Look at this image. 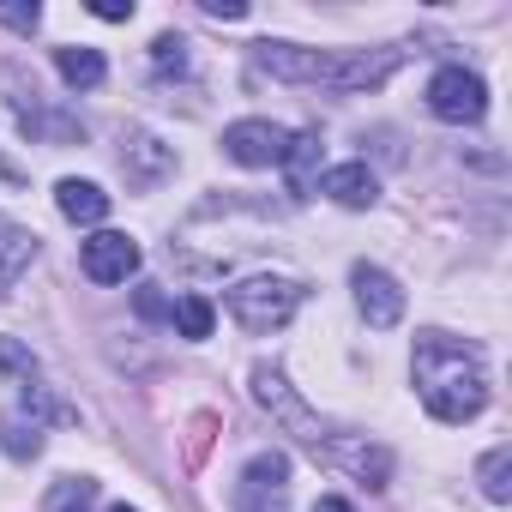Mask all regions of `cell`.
<instances>
[{
	"instance_id": "obj_12",
	"label": "cell",
	"mask_w": 512,
	"mask_h": 512,
	"mask_svg": "<svg viewBox=\"0 0 512 512\" xmlns=\"http://www.w3.org/2000/svg\"><path fill=\"white\" fill-rule=\"evenodd\" d=\"M320 193H332L338 205L362 211V205H374V199H380V181H374V169H368V163H338V169L320 181Z\"/></svg>"
},
{
	"instance_id": "obj_10",
	"label": "cell",
	"mask_w": 512,
	"mask_h": 512,
	"mask_svg": "<svg viewBox=\"0 0 512 512\" xmlns=\"http://www.w3.org/2000/svg\"><path fill=\"white\" fill-rule=\"evenodd\" d=\"M175 169V157H169V145L163 139H151V133H133L127 139V151H121V175H127V187H157L163 175Z\"/></svg>"
},
{
	"instance_id": "obj_25",
	"label": "cell",
	"mask_w": 512,
	"mask_h": 512,
	"mask_svg": "<svg viewBox=\"0 0 512 512\" xmlns=\"http://www.w3.org/2000/svg\"><path fill=\"white\" fill-rule=\"evenodd\" d=\"M91 13H97V19H109V25H121V19H133V0H127V7H121V0H97Z\"/></svg>"
},
{
	"instance_id": "obj_19",
	"label": "cell",
	"mask_w": 512,
	"mask_h": 512,
	"mask_svg": "<svg viewBox=\"0 0 512 512\" xmlns=\"http://www.w3.org/2000/svg\"><path fill=\"white\" fill-rule=\"evenodd\" d=\"M151 61H157V67H163V73H187V43H181V37H169V31H163V37H157V43H151Z\"/></svg>"
},
{
	"instance_id": "obj_6",
	"label": "cell",
	"mask_w": 512,
	"mask_h": 512,
	"mask_svg": "<svg viewBox=\"0 0 512 512\" xmlns=\"http://www.w3.org/2000/svg\"><path fill=\"white\" fill-rule=\"evenodd\" d=\"M235 500H241V512H290V458L284 452L247 458Z\"/></svg>"
},
{
	"instance_id": "obj_22",
	"label": "cell",
	"mask_w": 512,
	"mask_h": 512,
	"mask_svg": "<svg viewBox=\"0 0 512 512\" xmlns=\"http://www.w3.org/2000/svg\"><path fill=\"white\" fill-rule=\"evenodd\" d=\"M133 308H139V320H169V296H163L157 284H145V290L133 296Z\"/></svg>"
},
{
	"instance_id": "obj_9",
	"label": "cell",
	"mask_w": 512,
	"mask_h": 512,
	"mask_svg": "<svg viewBox=\"0 0 512 512\" xmlns=\"http://www.w3.org/2000/svg\"><path fill=\"white\" fill-rule=\"evenodd\" d=\"M223 151L247 169H272V163H284L290 133L278 121H235V127H223Z\"/></svg>"
},
{
	"instance_id": "obj_5",
	"label": "cell",
	"mask_w": 512,
	"mask_h": 512,
	"mask_svg": "<svg viewBox=\"0 0 512 512\" xmlns=\"http://www.w3.org/2000/svg\"><path fill=\"white\" fill-rule=\"evenodd\" d=\"M428 109L440 121H452V127H470V121L488 115V85L476 73H464V67H440L428 79Z\"/></svg>"
},
{
	"instance_id": "obj_21",
	"label": "cell",
	"mask_w": 512,
	"mask_h": 512,
	"mask_svg": "<svg viewBox=\"0 0 512 512\" xmlns=\"http://www.w3.org/2000/svg\"><path fill=\"white\" fill-rule=\"evenodd\" d=\"M85 500H91V482H73V476H67V482L55 488L49 512H85Z\"/></svg>"
},
{
	"instance_id": "obj_24",
	"label": "cell",
	"mask_w": 512,
	"mask_h": 512,
	"mask_svg": "<svg viewBox=\"0 0 512 512\" xmlns=\"http://www.w3.org/2000/svg\"><path fill=\"white\" fill-rule=\"evenodd\" d=\"M199 13H205V19H247L241 0H199Z\"/></svg>"
},
{
	"instance_id": "obj_26",
	"label": "cell",
	"mask_w": 512,
	"mask_h": 512,
	"mask_svg": "<svg viewBox=\"0 0 512 512\" xmlns=\"http://www.w3.org/2000/svg\"><path fill=\"white\" fill-rule=\"evenodd\" d=\"M314 512H356V506H350V500H338V494H332V500H320V506H314Z\"/></svg>"
},
{
	"instance_id": "obj_14",
	"label": "cell",
	"mask_w": 512,
	"mask_h": 512,
	"mask_svg": "<svg viewBox=\"0 0 512 512\" xmlns=\"http://www.w3.org/2000/svg\"><path fill=\"white\" fill-rule=\"evenodd\" d=\"M284 169H290V193L308 199L314 193V169H320V133H290V151H284Z\"/></svg>"
},
{
	"instance_id": "obj_2",
	"label": "cell",
	"mask_w": 512,
	"mask_h": 512,
	"mask_svg": "<svg viewBox=\"0 0 512 512\" xmlns=\"http://www.w3.org/2000/svg\"><path fill=\"white\" fill-rule=\"evenodd\" d=\"M416 392H422V404H428L434 422H470V416H482L488 374H482L476 344H458L446 332H428L416 344Z\"/></svg>"
},
{
	"instance_id": "obj_11",
	"label": "cell",
	"mask_w": 512,
	"mask_h": 512,
	"mask_svg": "<svg viewBox=\"0 0 512 512\" xmlns=\"http://www.w3.org/2000/svg\"><path fill=\"white\" fill-rule=\"evenodd\" d=\"M31 260H37V235L25 223H13V217H0V296L25 278Z\"/></svg>"
},
{
	"instance_id": "obj_27",
	"label": "cell",
	"mask_w": 512,
	"mask_h": 512,
	"mask_svg": "<svg viewBox=\"0 0 512 512\" xmlns=\"http://www.w3.org/2000/svg\"><path fill=\"white\" fill-rule=\"evenodd\" d=\"M109 512H133V506H109Z\"/></svg>"
},
{
	"instance_id": "obj_7",
	"label": "cell",
	"mask_w": 512,
	"mask_h": 512,
	"mask_svg": "<svg viewBox=\"0 0 512 512\" xmlns=\"http://www.w3.org/2000/svg\"><path fill=\"white\" fill-rule=\"evenodd\" d=\"M79 272L91 284H127L139 272V241L121 235V229H97L85 247H79Z\"/></svg>"
},
{
	"instance_id": "obj_13",
	"label": "cell",
	"mask_w": 512,
	"mask_h": 512,
	"mask_svg": "<svg viewBox=\"0 0 512 512\" xmlns=\"http://www.w3.org/2000/svg\"><path fill=\"white\" fill-rule=\"evenodd\" d=\"M55 205H61V217H73V223H103V217H109V193H103L97 181H61V187H55Z\"/></svg>"
},
{
	"instance_id": "obj_3",
	"label": "cell",
	"mask_w": 512,
	"mask_h": 512,
	"mask_svg": "<svg viewBox=\"0 0 512 512\" xmlns=\"http://www.w3.org/2000/svg\"><path fill=\"white\" fill-rule=\"evenodd\" d=\"M296 308H302V284H290V278H247V284L229 290V314H235L241 332H253V338L284 332V326L296 320Z\"/></svg>"
},
{
	"instance_id": "obj_8",
	"label": "cell",
	"mask_w": 512,
	"mask_h": 512,
	"mask_svg": "<svg viewBox=\"0 0 512 512\" xmlns=\"http://www.w3.org/2000/svg\"><path fill=\"white\" fill-rule=\"evenodd\" d=\"M350 284H356V308H362V320L374 326V332H392L398 320H404V290H398V278L392 272H380V266H356L350 272Z\"/></svg>"
},
{
	"instance_id": "obj_4",
	"label": "cell",
	"mask_w": 512,
	"mask_h": 512,
	"mask_svg": "<svg viewBox=\"0 0 512 512\" xmlns=\"http://www.w3.org/2000/svg\"><path fill=\"white\" fill-rule=\"evenodd\" d=\"M253 398H260V404H266V410H272V416H278L296 440H302V446L332 452V440H338V434H332V428H326V422H320V416L296 398V392H290V380H284L278 368H253Z\"/></svg>"
},
{
	"instance_id": "obj_16",
	"label": "cell",
	"mask_w": 512,
	"mask_h": 512,
	"mask_svg": "<svg viewBox=\"0 0 512 512\" xmlns=\"http://www.w3.org/2000/svg\"><path fill=\"white\" fill-rule=\"evenodd\" d=\"M169 320H175V326H181V338H193V344H199V338H211V302H205V296H181V302L169 308Z\"/></svg>"
},
{
	"instance_id": "obj_15",
	"label": "cell",
	"mask_w": 512,
	"mask_h": 512,
	"mask_svg": "<svg viewBox=\"0 0 512 512\" xmlns=\"http://www.w3.org/2000/svg\"><path fill=\"white\" fill-rule=\"evenodd\" d=\"M55 67H61V79H67L73 91H97V85H103V73H109V67H103V55H97V49H85V43H79V49H55Z\"/></svg>"
},
{
	"instance_id": "obj_1",
	"label": "cell",
	"mask_w": 512,
	"mask_h": 512,
	"mask_svg": "<svg viewBox=\"0 0 512 512\" xmlns=\"http://www.w3.org/2000/svg\"><path fill=\"white\" fill-rule=\"evenodd\" d=\"M266 73L290 85H326V91H374L398 73L404 49H296V43H260L253 49Z\"/></svg>"
},
{
	"instance_id": "obj_20",
	"label": "cell",
	"mask_w": 512,
	"mask_h": 512,
	"mask_svg": "<svg viewBox=\"0 0 512 512\" xmlns=\"http://www.w3.org/2000/svg\"><path fill=\"white\" fill-rule=\"evenodd\" d=\"M0 368H13V374L25 380V392H31V380H37V356H31V350H19L13 338H0Z\"/></svg>"
},
{
	"instance_id": "obj_17",
	"label": "cell",
	"mask_w": 512,
	"mask_h": 512,
	"mask_svg": "<svg viewBox=\"0 0 512 512\" xmlns=\"http://www.w3.org/2000/svg\"><path fill=\"white\" fill-rule=\"evenodd\" d=\"M482 494L488 500H512V446H494L482 458Z\"/></svg>"
},
{
	"instance_id": "obj_18",
	"label": "cell",
	"mask_w": 512,
	"mask_h": 512,
	"mask_svg": "<svg viewBox=\"0 0 512 512\" xmlns=\"http://www.w3.org/2000/svg\"><path fill=\"white\" fill-rule=\"evenodd\" d=\"M7 452H13V458H37V452H43V428L25 422V416H7Z\"/></svg>"
},
{
	"instance_id": "obj_23",
	"label": "cell",
	"mask_w": 512,
	"mask_h": 512,
	"mask_svg": "<svg viewBox=\"0 0 512 512\" xmlns=\"http://www.w3.org/2000/svg\"><path fill=\"white\" fill-rule=\"evenodd\" d=\"M0 19H7V25H13V31H19V37H25V31H37V25H43V13H37V7H0Z\"/></svg>"
}]
</instances>
